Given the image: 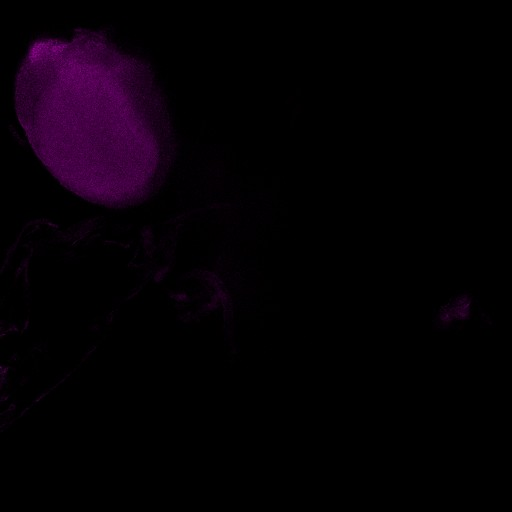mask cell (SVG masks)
Wrapping results in <instances>:
<instances>
[{
    "instance_id": "6da1fadb",
    "label": "cell",
    "mask_w": 512,
    "mask_h": 512,
    "mask_svg": "<svg viewBox=\"0 0 512 512\" xmlns=\"http://www.w3.org/2000/svg\"><path fill=\"white\" fill-rule=\"evenodd\" d=\"M145 69L103 34L38 39L15 82V110L48 169L87 199L116 203L137 192L153 140Z\"/></svg>"
}]
</instances>
